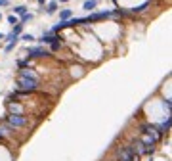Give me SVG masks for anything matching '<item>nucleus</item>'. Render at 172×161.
Masks as SVG:
<instances>
[{"mask_svg": "<svg viewBox=\"0 0 172 161\" xmlns=\"http://www.w3.org/2000/svg\"><path fill=\"white\" fill-rule=\"evenodd\" d=\"M15 88H17L19 92H35L36 88H38V79H36L35 71L31 69H21L15 77Z\"/></svg>", "mask_w": 172, "mask_h": 161, "instance_id": "f257e3e1", "label": "nucleus"}, {"mask_svg": "<svg viewBox=\"0 0 172 161\" xmlns=\"http://www.w3.org/2000/svg\"><path fill=\"white\" fill-rule=\"evenodd\" d=\"M4 123H8L12 128H25L29 125V119L25 115H14V113H8L6 119H4Z\"/></svg>", "mask_w": 172, "mask_h": 161, "instance_id": "f03ea898", "label": "nucleus"}, {"mask_svg": "<svg viewBox=\"0 0 172 161\" xmlns=\"http://www.w3.org/2000/svg\"><path fill=\"white\" fill-rule=\"evenodd\" d=\"M42 56H48L46 48H29L27 52V58H42Z\"/></svg>", "mask_w": 172, "mask_h": 161, "instance_id": "7ed1b4c3", "label": "nucleus"}, {"mask_svg": "<svg viewBox=\"0 0 172 161\" xmlns=\"http://www.w3.org/2000/svg\"><path fill=\"white\" fill-rule=\"evenodd\" d=\"M8 111L10 113H14V115H23V107L19 106V104H12V102H8Z\"/></svg>", "mask_w": 172, "mask_h": 161, "instance_id": "20e7f679", "label": "nucleus"}, {"mask_svg": "<svg viewBox=\"0 0 172 161\" xmlns=\"http://www.w3.org/2000/svg\"><path fill=\"white\" fill-rule=\"evenodd\" d=\"M56 39H57L56 33H46V35H42V40H40V42H42V44H52Z\"/></svg>", "mask_w": 172, "mask_h": 161, "instance_id": "39448f33", "label": "nucleus"}, {"mask_svg": "<svg viewBox=\"0 0 172 161\" xmlns=\"http://www.w3.org/2000/svg\"><path fill=\"white\" fill-rule=\"evenodd\" d=\"M71 15H73V12H71V10H61L59 17H61V21H67V19H71Z\"/></svg>", "mask_w": 172, "mask_h": 161, "instance_id": "423d86ee", "label": "nucleus"}, {"mask_svg": "<svg viewBox=\"0 0 172 161\" xmlns=\"http://www.w3.org/2000/svg\"><path fill=\"white\" fill-rule=\"evenodd\" d=\"M96 6H98L96 0H88V2H84V10H88V12H90V10H94Z\"/></svg>", "mask_w": 172, "mask_h": 161, "instance_id": "0eeeda50", "label": "nucleus"}, {"mask_svg": "<svg viewBox=\"0 0 172 161\" xmlns=\"http://www.w3.org/2000/svg\"><path fill=\"white\" fill-rule=\"evenodd\" d=\"M21 31H23V23H17V25H15V27H14V37H17V35H21Z\"/></svg>", "mask_w": 172, "mask_h": 161, "instance_id": "6e6552de", "label": "nucleus"}, {"mask_svg": "<svg viewBox=\"0 0 172 161\" xmlns=\"http://www.w3.org/2000/svg\"><path fill=\"white\" fill-rule=\"evenodd\" d=\"M50 46H52V50H59V48H61V39L57 37V39H56V40H54V42H52Z\"/></svg>", "mask_w": 172, "mask_h": 161, "instance_id": "1a4fd4ad", "label": "nucleus"}, {"mask_svg": "<svg viewBox=\"0 0 172 161\" xmlns=\"http://www.w3.org/2000/svg\"><path fill=\"white\" fill-rule=\"evenodd\" d=\"M14 14L23 15V14H27V8H25V6H15V8H14Z\"/></svg>", "mask_w": 172, "mask_h": 161, "instance_id": "9d476101", "label": "nucleus"}, {"mask_svg": "<svg viewBox=\"0 0 172 161\" xmlns=\"http://www.w3.org/2000/svg\"><path fill=\"white\" fill-rule=\"evenodd\" d=\"M56 10H57V2H52V4H48V10H46V12H48V14H54Z\"/></svg>", "mask_w": 172, "mask_h": 161, "instance_id": "9b49d317", "label": "nucleus"}, {"mask_svg": "<svg viewBox=\"0 0 172 161\" xmlns=\"http://www.w3.org/2000/svg\"><path fill=\"white\" fill-rule=\"evenodd\" d=\"M31 19H33V15H31V14H23V15H21V21H19V23H25V21H31Z\"/></svg>", "mask_w": 172, "mask_h": 161, "instance_id": "f8f14e48", "label": "nucleus"}, {"mask_svg": "<svg viewBox=\"0 0 172 161\" xmlns=\"http://www.w3.org/2000/svg\"><path fill=\"white\" fill-rule=\"evenodd\" d=\"M15 44H17V40H12V42H10V44L6 46V52H12V50H14V46H15Z\"/></svg>", "mask_w": 172, "mask_h": 161, "instance_id": "ddd939ff", "label": "nucleus"}, {"mask_svg": "<svg viewBox=\"0 0 172 161\" xmlns=\"http://www.w3.org/2000/svg\"><path fill=\"white\" fill-rule=\"evenodd\" d=\"M8 21L12 23V25H17V23H19V21H17V17H15V15H10V17H8Z\"/></svg>", "mask_w": 172, "mask_h": 161, "instance_id": "4468645a", "label": "nucleus"}, {"mask_svg": "<svg viewBox=\"0 0 172 161\" xmlns=\"http://www.w3.org/2000/svg\"><path fill=\"white\" fill-rule=\"evenodd\" d=\"M23 40H27V42H31V40H35L33 35H23Z\"/></svg>", "mask_w": 172, "mask_h": 161, "instance_id": "2eb2a0df", "label": "nucleus"}, {"mask_svg": "<svg viewBox=\"0 0 172 161\" xmlns=\"http://www.w3.org/2000/svg\"><path fill=\"white\" fill-rule=\"evenodd\" d=\"M8 4V0H0V6H6Z\"/></svg>", "mask_w": 172, "mask_h": 161, "instance_id": "dca6fc26", "label": "nucleus"}, {"mask_svg": "<svg viewBox=\"0 0 172 161\" xmlns=\"http://www.w3.org/2000/svg\"><path fill=\"white\" fill-rule=\"evenodd\" d=\"M46 2V0H38V4H44Z\"/></svg>", "mask_w": 172, "mask_h": 161, "instance_id": "f3484780", "label": "nucleus"}, {"mask_svg": "<svg viewBox=\"0 0 172 161\" xmlns=\"http://www.w3.org/2000/svg\"><path fill=\"white\" fill-rule=\"evenodd\" d=\"M57 2H69V0H57Z\"/></svg>", "mask_w": 172, "mask_h": 161, "instance_id": "a211bd4d", "label": "nucleus"}]
</instances>
